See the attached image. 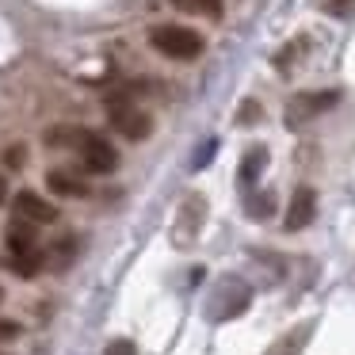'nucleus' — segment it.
Wrapping results in <instances>:
<instances>
[{
	"label": "nucleus",
	"instance_id": "obj_5",
	"mask_svg": "<svg viewBox=\"0 0 355 355\" xmlns=\"http://www.w3.org/2000/svg\"><path fill=\"white\" fill-rule=\"evenodd\" d=\"M340 100V92H332V88H324V92H298L291 100V107H286V126H306L309 119H317L321 111H329L332 103Z\"/></svg>",
	"mask_w": 355,
	"mask_h": 355
},
{
	"label": "nucleus",
	"instance_id": "obj_23",
	"mask_svg": "<svg viewBox=\"0 0 355 355\" xmlns=\"http://www.w3.org/2000/svg\"><path fill=\"white\" fill-rule=\"evenodd\" d=\"M199 4H202V12H207L210 19H218V16H222V0H199Z\"/></svg>",
	"mask_w": 355,
	"mask_h": 355
},
{
	"label": "nucleus",
	"instance_id": "obj_9",
	"mask_svg": "<svg viewBox=\"0 0 355 355\" xmlns=\"http://www.w3.org/2000/svg\"><path fill=\"white\" fill-rule=\"evenodd\" d=\"M4 241H8V252L12 256H27V252H35V248H39V241H35V225L24 222V218H16V222L8 225Z\"/></svg>",
	"mask_w": 355,
	"mask_h": 355
},
{
	"label": "nucleus",
	"instance_id": "obj_12",
	"mask_svg": "<svg viewBox=\"0 0 355 355\" xmlns=\"http://www.w3.org/2000/svg\"><path fill=\"white\" fill-rule=\"evenodd\" d=\"M42 263H46V252H42V248H35V252H27V256H12V268L24 279H35L42 271Z\"/></svg>",
	"mask_w": 355,
	"mask_h": 355
},
{
	"label": "nucleus",
	"instance_id": "obj_16",
	"mask_svg": "<svg viewBox=\"0 0 355 355\" xmlns=\"http://www.w3.org/2000/svg\"><path fill=\"white\" fill-rule=\"evenodd\" d=\"M317 8H321L324 16L347 19V16H355V0H317Z\"/></svg>",
	"mask_w": 355,
	"mask_h": 355
},
{
	"label": "nucleus",
	"instance_id": "obj_18",
	"mask_svg": "<svg viewBox=\"0 0 355 355\" xmlns=\"http://www.w3.org/2000/svg\"><path fill=\"white\" fill-rule=\"evenodd\" d=\"M260 115H263L260 103L245 100V103H241V111H237V123H241V126H256V123H260Z\"/></svg>",
	"mask_w": 355,
	"mask_h": 355
},
{
	"label": "nucleus",
	"instance_id": "obj_17",
	"mask_svg": "<svg viewBox=\"0 0 355 355\" xmlns=\"http://www.w3.org/2000/svg\"><path fill=\"white\" fill-rule=\"evenodd\" d=\"M214 149H218V138H207L199 149H195V161H191V168H207V164L214 161Z\"/></svg>",
	"mask_w": 355,
	"mask_h": 355
},
{
	"label": "nucleus",
	"instance_id": "obj_10",
	"mask_svg": "<svg viewBox=\"0 0 355 355\" xmlns=\"http://www.w3.org/2000/svg\"><path fill=\"white\" fill-rule=\"evenodd\" d=\"M263 168H268V149H263V146H248V149H245V161H241V172H237L241 184L252 187L256 180H260Z\"/></svg>",
	"mask_w": 355,
	"mask_h": 355
},
{
	"label": "nucleus",
	"instance_id": "obj_3",
	"mask_svg": "<svg viewBox=\"0 0 355 355\" xmlns=\"http://www.w3.org/2000/svg\"><path fill=\"white\" fill-rule=\"evenodd\" d=\"M202 222H207V199H202V195H187V199L180 202L176 222H172V245L191 248L195 237L202 233Z\"/></svg>",
	"mask_w": 355,
	"mask_h": 355
},
{
	"label": "nucleus",
	"instance_id": "obj_24",
	"mask_svg": "<svg viewBox=\"0 0 355 355\" xmlns=\"http://www.w3.org/2000/svg\"><path fill=\"white\" fill-rule=\"evenodd\" d=\"M176 8H184V12H202V4H199V0H176Z\"/></svg>",
	"mask_w": 355,
	"mask_h": 355
},
{
	"label": "nucleus",
	"instance_id": "obj_11",
	"mask_svg": "<svg viewBox=\"0 0 355 355\" xmlns=\"http://www.w3.org/2000/svg\"><path fill=\"white\" fill-rule=\"evenodd\" d=\"M46 184H50V191L54 195H65V199H77V195H88V187L80 184L73 172H65V168H54L46 176Z\"/></svg>",
	"mask_w": 355,
	"mask_h": 355
},
{
	"label": "nucleus",
	"instance_id": "obj_22",
	"mask_svg": "<svg viewBox=\"0 0 355 355\" xmlns=\"http://www.w3.org/2000/svg\"><path fill=\"white\" fill-rule=\"evenodd\" d=\"M19 336V324L16 321H0V340H16Z\"/></svg>",
	"mask_w": 355,
	"mask_h": 355
},
{
	"label": "nucleus",
	"instance_id": "obj_20",
	"mask_svg": "<svg viewBox=\"0 0 355 355\" xmlns=\"http://www.w3.org/2000/svg\"><path fill=\"white\" fill-rule=\"evenodd\" d=\"M302 54V42H291V46H286V50H279V54H275V69H291V58H298Z\"/></svg>",
	"mask_w": 355,
	"mask_h": 355
},
{
	"label": "nucleus",
	"instance_id": "obj_4",
	"mask_svg": "<svg viewBox=\"0 0 355 355\" xmlns=\"http://www.w3.org/2000/svg\"><path fill=\"white\" fill-rule=\"evenodd\" d=\"M107 111H111V126H115L123 138L130 141H141L149 138V130H153V123H149L146 111H138L126 96H115V100H107Z\"/></svg>",
	"mask_w": 355,
	"mask_h": 355
},
{
	"label": "nucleus",
	"instance_id": "obj_6",
	"mask_svg": "<svg viewBox=\"0 0 355 355\" xmlns=\"http://www.w3.org/2000/svg\"><path fill=\"white\" fill-rule=\"evenodd\" d=\"M80 161H85V168L96 172V176L119 168V153L103 134H85V138H80Z\"/></svg>",
	"mask_w": 355,
	"mask_h": 355
},
{
	"label": "nucleus",
	"instance_id": "obj_19",
	"mask_svg": "<svg viewBox=\"0 0 355 355\" xmlns=\"http://www.w3.org/2000/svg\"><path fill=\"white\" fill-rule=\"evenodd\" d=\"M103 355H138V347H134V340L119 336V340H111V344L103 347Z\"/></svg>",
	"mask_w": 355,
	"mask_h": 355
},
{
	"label": "nucleus",
	"instance_id": "obj_26",
	"mask_svg": "<svg viewBox=\"0 0 355 355\" xmlns=\"http://www.w3.org/2000/svg\"><path fill=\"white\" fill-rule=\"evenodd\" d=\"M0 302H4V291H0Z\"/></svg>",
	"mask_w": 355,
	"mask_h": 355
},
{
	"label": "nucleus",
	"instance_id": "obj_7",
	"mask_svg": "<svg viewBox=\"0 0 355 355\" xmlns=\"http://www.w3.org/2000/svg\"><path fill=\"white\" fill-rule=\"evenodd\" d=\"M313 214H317V191H313V187H294L291 207H286V218H283L286 233L306 230V225L313 222Z\"/></svg>",
	"mask_w": 355,
	"mask_h": 355
},
{
	"label": "nucleus",
	"instance_id": "obj_14",
	"mask_svg": "<svg viewBox=\"0 0 355 355\" xmlns=\"http://www.w3.org/2000/svg\"><path fill=\"white\" fill-rule=\"evenodd\" d=\"M77 256V241L73 237H62V241H54V248H50V268H69V260Z\"/></svg>",
	"mask_w": 355,
	"mask_h": 355
},
{
	"label": "nucleus",
	"instance_id": "obj_8",
	"mask_svg": "<svg viewBox=\"0 0 355 355\" xmlns=\"http://www.w3.org/2000/svg\"><path fill=\"white\" fill-rule=\"evenodd\" d=\"M12 210H16V218H24V222H31V225L58 222V207L46 202L42 195H35V191H19L16 199H12Z\"/></svg>",
	"mask_w": 355,
	"mask_h": 355
},
{
	"label": "nucleus",
	"instance_id": "obj_21",
	"mask_svg": "<svg viewBox=\"0 0 355 355\" xmlns=\"http://www.w3.org/2000/svg\"><path fill=\"white\" fill-rule=\"evenodd\" d=\"M4 164H8V168H24V164H27V149L24 146H8V149H4Z\"/></svg>",
	"mask_w": 355,
	"mask_h": 355
},
{
	"label": "nucleus",
	"instance_id": "obj_13",
	"mask_svg": "<svg viewBox=\"0 0 355 355\" xmlns=\"http://www.w3.org/2000/svg\"><path fill=\"white\" fill-rule=\"evenodd\" d=\"M245 210H248V218L263 222V218H271V210H275V199H271V195H260V191H248Z\"/></svg>",
	"mask_w": 355,
	"mask_h": 355
},
{
	"label": "nucleus",
	"instance_id": "obj_25",
	"mask_svg": "<svg viewBox=\"0 0 355 355\" xmlns=\"http://www.w3.org/2000/svg\"><path fill=\"white\" fill-rule=\"evenodd\" d=\"M4 195H8V187H4V176H0V202H4Z\"/></svg>",
	"mask_w": 355,
	"mask_h": 355
},
{
	"label": "nucleus",
	"instance_id": "obj_15",
	"mask_svg": "<svg viewBox=\"0 0 355 355\" xmlns=\"http://www.w3.org/2000/svg\"><path fill=\"white\" fill-rule=\"evenodd\" d=\"M306 332V329H302ZM302 332H286L283 340H275V344L268 347V355H298L302 352Z\"/></svg>",
	"mask_w": 355,
	"mask_h": 355
},
{
	"label": "nucleus",
	"instance_id": "obj_1",
	"mask_svg": "<svg viewBox=\"0 0 355 355\" xmlns=\"http://www.w3.org/2000/svg\"><path fill=\"white\" fill-rule=\"evenodd\" d=\"M149 42H153V50H161L164 58H176V62H191V58H199V54H202V39H199V31H191V27H180V24L153 27Z\"/></svg>",
	"mask_w": 355,
	"mask_h": 355
},
{
	"label": "nucleus",
	"instance_id": "obj_2",
	"mask_svg": "<svg viewBox=\"0 0 355 355\" xmlns=\"http://www.w3.org/2000/svg\"><path fill=\"white\" fill-rule=\"evenodd\" d=\"M248 302H252V286L245 283V279H222L218 283V291L210 294V321H230V317H241L248 309Z\"/></svg>",
	"mask_w": 355,
	"mask_h": 355
}]
</instances>
